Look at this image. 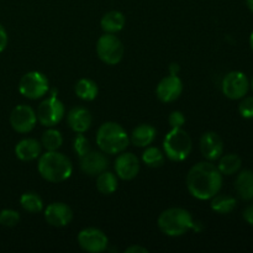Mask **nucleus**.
I'll use <instances>...</instances> for the list:
<instances>
[{
	"label": "nucleus",
	"instance_id": "obj_1",
	"mask_svg": "<svg viewBox=\"0 0 253 253\" xmlns=\"http://www.w3.org/2000/svg\"><path fill=\"white\" fill-rule=\"evenodd\" d=\"M187 188L192 197L198 200H210L222 188V174L217 166L210 161L193 166L187 174Z\"/></svg>",
	"mask_w": 253,
	"mask_h": 253
},
{
	"label": "nucleus",
	"instance_id": "obj_2",
	"mask_svg": "<svg viewBox=\"0 0 253 253\" xmlns=\"http://www.w3.org/2000/svg\"><path fill=\"white\" fill-rule=\"evenodd\" d=\"M37 169L41 177L49 183H62L73 172L71 160L57 151H46L39 157Z\"/></svg>",
	"mask_w": 253,
	"mask_h": 253
},
{
	"label": "nucleus",
	"instance_id": "obj_3",
	"mask_svg": "<svg viewBox=\"0 0 253 253\" xmlns=\"http://www.w3.org/2000/svg\"><path fill=\"white\" fill-rule=\"evenodd\" d=\"M157 224L161 232L166 236L179 237L190 230L195 231L197 222L188 210L183 208H169L161 212Z\"/></svg>",
	"mask_w": 253,
	"mask_h": 253
},
{
	"label": "nucleus",
	"instance_id": "obj_4",
	"mask_svg": "<svg viewBox=\"0 0 253 253\" xmlns=\"http://www.w3.org/2000/svg\"><path fill=\"white\" fill-rule=\"evenodd\" d=\"M130 137L118 123L108 121L100 125L96 132V145L105 155H119L127 148Z\"/></svg>",
	"mask_w": 253,
	"mask_h": 253
},
{
	"label": "nucleus",
	"instance_id": "obj_5",
	"mask_svg": "<svg viewBox=\"0 0 253 253\" xmlns=\"http://www.w3.org/2000/svg\"><path fill=\"white\" fill-rule=\"evenodd\" d=\"M193 142L183 128H172L163 140V153L172 162H182L189 157Z\"/></svg>",
	"mask_w": 253,
	"mask_h": 253
},
{
	"label": "nucleus",
	"instance_id": "obj_6",
	"mask_svg": "<svg viewBox=\"0 0 253 253\" xmlns=\"http://www.w3.org/2000/svg\"><path fill=\"white\" fill-rule=\"evenodd\" d=\"M125 48L121 40L115 34H104L96 42V54L101 62L109 66H115L123 59Z\"/></svg>",
	"mask_w": 253,
	"mask_h": 253
},
{
	"label": "nucleus",
	"instance_id": "obj_7",
	"mask_svg": "<svg viewBox=\"0 0 253 253\" xmlns=\"http://www.w3.org/2000/svg\"><path fill=\"white\" fill-rule=\"evenodd\" d=\"M49 90V82L41 72H29L20 79L19 91L30 100H37L46 95Z\"/></svg>",
	"mask_w": 253,
	"mask_h": 253
},
{
	"label": "nucleus",
	"instance_id": "obj_8",
	"mask_svg": "<svg viewBox=\"0 0 253 253\" xmlns=\"http://www.w3.org/2000/svg\"><path fill=\"white\" fill-rule=\"evenodd\" d=\"M64 105L57 96L51 95L49 98L44 99L39 106H37L36 116L37 121L42 126L46 127H53L57 124H59L63 119Z\"/></svg>",
	"mask_w": 253,
	"mask_h": 253
},
{
	"label": "nucleus",
	"instance_id": "obj_9",
	"mask_svg": "<svg viewBox=\"0 0 253 253\" xmlns=\"http://www.w3.org/2000/svg\"><path fill=\"white\" fill-rule=\"evenodd\" d=\"M221 90L226 98L231 99V100H240L249 93V78L246 74L240 71L230 72L222 79Z\"/></svg>",
	"mask_w": 253,
	"mask_h": 253
},
{
	"label": "nucleus",
	"instance_id": "obj_10",
	"mask_svg": "<svg viewBox=\"0 0 253 253\" xmlns=\"http://www.w3.org/2000/svg\"><path fill=\"white\" fill-rule=\"evenodd\" d=\"M78 244L83 251L89 253H101L108 249L109 239L101 230L96 227H86L78 234Z\"/></svg>",
	"mask_w": 253,
	"mask_h": 253
},
{
	"label": "nucleus",
	"instance_id": "obj_11",
	"mask_svg": "<svg viewBox=\"0 0 253 253\" xmlns=\"http://www.w3.org/2000/svg\"><path fill=\"white\" fill-rule=\"evenodd\" d=\"M9 121L11 127L16 132L27 133L34 130L35 126H36V111L31 106L21 104V105H17L12 109Z\"/></svg>",
	"mask_w": 253,
	"mask_h": 253
},
{
	"label": "nucleus",
	"instance_id": "obj_12",
	"mask_svg": "<svg viewBox=\"0 0 253 253\" xmlns=\"http://www.w3.org/2000/svg\"><path fill=\"white\" fill-rule=\"evenodd\" d=\"M182 79L178 76H174V74H169V76L165 77L158 83L157 88H156V95H157L158 100L165 104H168L177 100L182 95Z\"/></svg>",
	"mask_w": 253,
	"mask_h": 253
},
{
	"label": "nucleus",
	"instance_id": "obj_13",
	"mask_svg": "<svg viewBox=\"0 0 253 253\" xmlns=\"http://www.w3.org/2000/svg\"><path fill=\"white\" fill-rule=\"evenodd\" d=\"M79 167L84 174L89 177H96L104 170L108 169L109 160L106 158L103 151H89L84 156H82L79 161Z\"/></svg>",
	"mask_w": 253,
	"mask_h": 253
},
{
	"label": "nucleus",
	"instance_id": "obj_14",
	"mask_svg": "<svg viewBox=\"0 0 253 253\" xmlns=\"http://www.w3.org/2000/svg\"><path fill=\"white\" fill-rule=\"evenodd\" d=\"M118 178L123 180H132L140 172V161L131 152H120L114 162Z\"/></svg>",
	"mask_w": 253,
	"mask_h": 253
},
{
	"label": "nucleus",
	"instance_id": "obj_15",
	"mask_svg": "<svg viewBox=\"0 0 253 253\" xmlns=\"http://www.w3.org/2000/svg\"><path fill=\"white\" fill-rule=\"evenodd\" d=\"M44 220L47 224L54 227H64L71 224L73 220V211L71 208L64 203H51L43 210Z\"/></svg>",
	"mask_w": 253,
	"mask_h": 253
},
{
	"label": "nucleus",
	"instance_id": "obj_16",
	"mask_svg": "<svg viewBox=\"0 0 253 253\" xmlns=\"http://www.w3.org/2000/svg\"><path fill=\"white\" fill-rule=\"evenodd\" d=\"M200 152L207 161H216L224 153V142L222 138L214 131H208L200 138Z\"/></svg>",
	"mask_w": 253,
	"mask_h": 253
},
{
	"label": "nucleus",
	"instance_id": "obj_17",
	"mask_svg": "<svg viewBox=\"0 0 253 253\" xmlns=\"http://www.w3.org/2000/svg\"><path fill=\"white\" fill-rule=\"evenodd\" d=\"M67 123L71 130L76 133H84L90 128L93 118L90 111L84 106H74L68 111L67 115Z\"/></svg>",
	"mask_w": 253,
	"mask_h": 253
},
{
	"label": "nucleus",
	"instance_id": "obj_18",
	"mask_svg": "<svg viewBox=\"0 0 253 253\" xmlns=\"http://www.w3.org/2000/svg\"><path fill=\"white\" fill-rule=\"evenodd\" d=\"M42 145L35 138H24L15 146V155L22 162H31L41 156Z\"/></svg>",
	"mask_w": 253,
	"mask_h": 253
},
{
	"label": "nucleus",
	"instance_id": "obj_19",
	"mask_svg": "<svg viewBox=\"0 0 253 253\" xmlns=\"http://www.w3.org/2000/svg\"><path fill=\"white\" fill-rule=\"evenodd\" d=\"M157 131L150 124H141L133 128L130 136V142L136 147H147L155 141Z\"/></svg>",
	"mask_w": 253,
	"mask_h": 253
},
{
	"label": "nucleus",
	"instance_id": "obj_20",
	"mask_svg": "<svg viewBox=\"0 0 253 253\" xmlns=\"http://www.w3.org/2000/svg\"><path fill=\"white\" fill-rule=\"evenodd\" d=\"M235 190L245 202L253 200V172L250 169L241 170L235 180Z\"/></svg>",
	"mask_w": 253,
	"mask_h": 253
},
{
	"label": "nucleus",
	"instance_id": "obj_21",
	"mask_svg": "<svg viewBox=\"0 0 253 253\" xmlns=\"http://www.w3.org/2000/svg\"><path fill=\"white\" fill-rule=\"evenodd\" d=\"M125 22L126 19L123 12L116 11V10L106 12L100 20L101 29L106 34H118L119 31L124 29Z\"/></svg>",
	"mask_w": 253,
	"mask_h": 253
},
{
	"label": "nucleus",
	"instance_id": "obj_22",
	"mask_svg": "<svg viewBox=\"0 0 253 253\" xmlns=\"http://www.w3.org/2000/svg\"><path fill=\"white\" fill-rule=\"evenodd\" d=\"M74 91H76V95L79 99H82V100L91 101L98 96L99 88L98 84L94 81L88 78H83L77 82L76 86H74Z\"/></svg>",
	"mask_w": 253,
	"mask_h": 253
},
{
	"label": "nucleus",
	"instance_id": "obj_23",
	"mask_svg": "<svg viewBox=\"0 0 253 253\" xmlns=\"http://www.w3.org/2000/svg\"><path fill=\"white\" fill-rule=\"evenodd\" d=\"M242 160L240 158V156L235 155V153H227L219 158L217 168L222 175H234L240 172Z\"/></svg>",
	"mask_w": 253,
	"mask_h": 253
},
{
	"label": "nucleus",
	"instance_id": "obj_24",
	"mask_svg": "<svg viewBox=\"0 0 253 253\" xmlns=\"http://www.w3.org/2000/svg\"><path fill=\"white\" fill-rule=\"evenodd\" d=\"M119 180L118 175L109 170H104L99 175H96V189L104 195H110L118 189Z\"/></svg>",
	"mask_w": 253,
	"mask_h": 253
},
{
	"label": "nucleus",
	"instance_id": "obj_25",
	"mask_svg": "<svg viewBox=\"0 0 253 253\" xmlns=\"http://www.w3.org/2000/svg\"><path fill=\"white\" fill-rule=\"evenodd\" d=\"M237 200L234 197L227 194H219L217 193L215 197L211 198V203H210V207L217 214H230L232 210L236 208Z\"/></svg>",
	"mask_w": 253,
	"mask_h": 253
},
{
	"label": "nucleus",
	"instance_id": "obj_26",
	"mask_svg": "<svg viewBox=\"0 0 253 253\" xmlns=\"http://www.w3.org/2000/svg\"><path fill=\"white\" fill-rule=\"evenodd\" d=\"M20 205L25 211L30 212V214H37V212L43 210V202H42L41 197L36 193H24L20 198Z\"/></svg>",
	"mask_w": 253,
	"mask_h": 253
},
{
	"label": "nucleus",
	"instance_id": "obj_27",
	"mask_svg": "<svg viewBox=\"0 0 253 253\" xmlns=\"http://www.w3.org/2000/svg\"><path fill=\"white\" fill-rule=\"evenodd\" d=\"M62 143H63L62 133L56 128L49 127L48 130L42 133L41 145L42 147L46 148V151H57L58 148H61Z\"/></svg>",
	"mask_w": 253,
	"mask_h": 253
},
{
	"label": "nucleus",
	"instance_id": "obj_28",
	"mask_svg": "<svg viewBox=\"0 0 253 253\" xmlns=\"http://www.w3.org/2000/svg\"><path fill=\"white\" fill-rule=\"evenodd\" d=\"M142 162L150 168L162 167L165 163V153L160 148L147 146L142 153Z\"/></svg>",
	"mask_w": 253,
	"mask_h": 253
},
{
	"label": "nucleus",
	"instance_id": "obj_29",
	"mask_svg": "<svg viewBox=\"0 0 253 253\" xmlns=\"http://www.w3.org/2000/svg\"><path fill=\"white\" fill-rule=\"evenodd\" d=\"M20 214L16 210L4 209L0 211V225L5 227H14L19 224Z\"/></svg>",
	"mask_w": 253,
	"mask_h": 253
},
{
	"label": "nucleus",
	"instance_id": "obj_30",
	"mask_svg": "<svg viewBox=\"0 0 253 253\" xmlns=\"http://www.w3.org/2000/svg\"><path fill=\"white\" fill-rule=\"evenodd\" d=\"M73 148L74 152L82 157L85 153H88L90 151V143H89V140L83 135V133H77L76 138H74L73 142Z\"/></svg>",
	"mask_w": 253,
	"mask_h": 253
},
{
	"label": "nucleus",
	"instance_id": "obj_31",
	"mask_svg": "<svg viewBox=\"0 0 253 253\" xmlns=\"http://www.w3.org/2000/svg\"><path fill=\"white\" fill-rule=\"evenodd\" d=\"M240 115L245 119H253V96H244L239 104Z\"/></svg>",
	"mask_w": 253,
	"mask_h": 253
},
{
	"label": "nucleus",
	"instance_id": "obj_32",
	"mask_svg": "<svg viewBox=\"0 0 253 253\" xmlns=\"http://www.w3.org/2000/svg\"><path fill=\"white\" fill-rule=\"evenodd\" d=\"M168 124L172 128H182L185 124V116L182 111H172L168 118Z\"/></svg>",
	"mask_w": 253,
	"mask_h": 253
},
{
	"label": "nucleus",
	"instance_id": "obj_33",
	"mask_svg": "<svg viewBox=\"0 0 253 253\" xmlns=\"http://www.w3.org/2000/svg\"><path fill=\"white\" fill-rule=\"evenodd\" d=\"M7 41H9V39H7L6 30H5L4 26L0 24V53H1L5 48H6Z\"/></svg>",
	"mask_w": 253,
	"mask_h": 253
},
{
	"label": "nucleus",
	"instance_id": "obj_34",
	"mask_svg": "<svg viewBox=\"0 0 253 253\" xmlns=\"http://www.w3.org/2000/svg\"><path fill=\"white\" fill-rule=\"evenodd\" d=\"M242 216H244L245 221H246L247 224L253 226V204L249 205V207L244 210V214H242Z\"/></svg>",
	"mask_w": 253,
	"mask_h": 253
},
{
	"label": "nucleus",
	"instance_id": "obj_35",
	"mask_svg": "<svg viewBox=\"0 0 253 253\" xmlns=\"http://www.w3.org/2000/svg\"><path fill=\"white\" fill-rule=\"evenodd\" d=\"M125 253H148V250L146 249V247L133 245V246L127 247V249L125 250Z\"/></svg>",
	"mask_w": 253,
	"mask_h": 253
},
{
	"label": "nucleus",
	"instance_id": "obj_36",
	"mask_svg": "<svg viewBox=\"0 0 253 253\" xmlns=\"http://www.w3.org/2000/svg\"><path fill=\"white\" fill-rule=\"evenodd\" d=\"M178 72H179V66L177 63H173L169 66V73L174 74V76H178Z\"/></svg>",
	"mask_w": 253,
	"mask_h": 253
},
{
	"label": "nucleus",
	"instance_id": "obj_37",
	"mask_svg": "<svg viewBox=\"0 0 253 253\" xmlns=\"http://www.w3.org/2000/svg\"><path fill=\"white\" fill-rule=\"evenodd\" d=\"M246 5L250 10L253 12V0H246Z\"/></svg>",
	"mask_w": 253,
	"mask_h": 253
},
{
	"label": "nucleus",
	"instance_id": "obj_38",
	"mask_svg": "<svg viewBox=\"0 0 253 253\" xmlns=\"http://www.w3.org/2000/svg\"><path fill=\"white\" fill-rule=\"evenodd\" d=\"M250 46H251V49L253 51V31H252L251 36H250Z\"/></svg>",
	"mask_w": 253,
	"mask_h": 253
},
{
	"label": "nucleus",
	"instance_id": "obj_39",
	"mask_svg": "<svg viewBox=\"0 0 253 253\" xmlns=\"http://www.w3.org/2000/svg\"><path fill=\"white\" fill-rule=\"evenodd\" d=\"M250 85H251V88H252V90H253V77H252V81H251V84H250Z\"/></svg>",
	"mask_w": 253,
	"mask_h": 253
}]
</instances>
